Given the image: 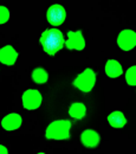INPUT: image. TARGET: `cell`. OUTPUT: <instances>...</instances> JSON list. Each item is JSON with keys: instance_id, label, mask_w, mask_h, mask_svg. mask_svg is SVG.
Here are the masks:
<instances>
[{"instance_id": "11", "label": "cell", "mask_w": 136, "mask_h": 154, "mask_svg": "<svg viewBox=\"0 0 136 154\" xmlns=\"http://www.w3.org/2000/svg\"><path fill=\"white\" fill-rule=\"evenodd\" d=\"M108 123L114 128H123L127 123V117L123 112L115 110L111 112L108 116Z\"/></svg>"}, {"instance_id": "15", "label": "cell", "mask_w": 136, "mask_h": 154, "mask_svg": "<svg viewBox=\"0 0 136 154\" xmlns=\"http://www.w3.org/2000/svg\"><path fill=\"white\" fill-rule=\"evenodd\" d=\"M125 82L129 87H135L136 84V66L131 65L125 71Z\"/></svg>"}, {"instance_id": "16", "label": "cell", "mask_w": 136, "mask_h": 154, "mask_svg": "<svg viewBox=\"0 0 136 154\" xmlns=\"http://www.w3.org/2000/svg\"><path fill=\"white\" fill-rule=\"evenodd\" d=\"M10 17H11L10 10L5 6H0V25L7 23L10 20Z\"/></svg>"}, {"instance_id": "3", "label": "cell", "mask_w": 136, "mask_h": 154, "mask_svg": "<svg viewBox=\"0 0 136 154\" xmlns=\"http://www.w3.org/2000/svg\"><path fill=\"white\" fill-rule=\"evenodd\" d=\"M40 44L43 45V48L46 50L47 54L50 55L56 54L62 45V35L57 30L44 32L40 37Z\"/></svg>"}, {"instance_id": "4", "label": "cell", "mask_w": 136, "mask_h": 154, "mask_svg": "<svg viewBox=\"0 0 136 154\" xmlns=\"http://www.w3.org/2000/svg\"><path fill=\"white\" fill-rule=\"evenodd\" d=\"M43 102V96L41 93L37 89H27L24 91L23 97H21V103L23 107L26 110H36L41 106Z\"/></svg>"}, {"instance_id": "1", "label": "cell", "mask_w": 136, "mask_h": 154, "mask_svg": "<svg viewBox=\"0 0 136 154\" xmlns=\"http://www.w3.org/2000/svg\"><path fill=\"white\" fill-rule=\"evenodd\" d=\"M72 122L66 119H59L49 123L45 131V136L49 140H68L70 137Z\"/></svg>"}, {"instance_id": "12", "label": "cell", "mask_w": 136, "mask_h": 154, "mask_svg": "<svg viewBox=\"0 0 136 154\" xmlns=\"http://www.w3.org/2000/svg\"><path fill=\"white\" fill-rule=\"evenodd\" d=\"M69 115L74 120H82L86 115V107L83 102H75L69 108Z\"/></svg>"}, {"instance_id": "14", "label": "cell", "mask_w": 136, "mask_h": 154, "mask_svg": "<svg viewBox=\"0 0 136 154\" xmlns=\"http://www.w3.org/2000/svg\"><path fill=\"white\" fill-rule=\"evenodd\" d=\"M31 77H32V81L37 84H45L49 79V74L45 69L43 68H36L32 74H31Z\"/></svg>"}, {"instance_id": "13", "label": "cell", "mask_w": 136, "mask_h": 154, "mask_svg": "<svg viewBox=\"0 0 136 154\" xmlns=\"http://www.w3.org/2000/svg\"><path fill=\"white\" fill-rule=\"evenodd\" d=\"M49 16H50V21L53 23V24H60V23H63L65 20V17H66L64 8L62 6H59V5H55V6H52L50 8Z\"/></svg>"}, {"instance_id": "5", "label": "cell", "mask_w": 136, "mask_h": 154, "mask_svg": "<svg viewBox=\"0 0 136 154\" xmlns=\"http://www.w3.org/2000/svg\"><path fill=\"white\" fill-rule=\"evenodd\" d=\"M117 45L123 51H130L136 45V33L133 30H123L117 36Z\"/></svg>"}, {"instance_id": "8", "label": "cell", "mask_w": 136, "mask_h": 154, "mask_svg": "<svg viewBox=\"0 0 136 154\" xmlns=\"http://www.w3.org/2000/svg\"><path fill=\"white\" fill-rule=\"evenodd\" d=\"M18 59V52L12 45H5L0 49V62L4 65L12 66Z\"/></svg>"}, {"instance_id": "2", "label": "cell", "mask_w": 136, "mask_h": 154, "mask_svg": "<svg viewBox=\"0 0 136 154\" xmlns=\"http://www.w3.org/2000/svg\"><path fill=\"white\" fill-rule=\"evenodd\" d=\"M96 79H97V76H96L95 70L88 68V69L83 70L74 79L72 84L76 89H78L82 93H90L94 89L95 84H96Z\"/></svg>"}, {"instance_id": "10", "label": "cell", "mask_w": 136, "mask_h": 154, "mask_svg": "<svg viewBox=\"0 0 136 154\" xmlns=\"http://www.w3.org/2000/svg\"><path fill=\"white\" fill-rule=\"evenodd\" d=\"M105 74L110 78H117L123 74L122 64L116 59H109L105 63Z\"/></svg>"}, {"instance_id": "17", "label": "cell", "mask_w": 136, "mask_h": 154, "mask_svg": "<svg viewBox=\"0 0 136 154\" xmlns=\"http://www.w3.org/2000/svg\"><path fill=\"white\" fill-rule=\"evenodd\" d=\"M6 153H8V148L0 143V154H6Z\"/></svg>"}, {"instance_id": "7", "label": "cell", "mask_w": 136, "mask_h": 154, "mask_svg": "<svg viewBox=\"0 0 136 154\" xmlns=\"http://www.w3.org/2000/svg\"><path fill=\"white\" fill-rule=\"evenodd\" d=\"M23 125V117L17 113H11L2 117L1 127L7 132H13L19 129Z\"/></svg>"}, {"instance_id": "6", "label": "cell", "mask_w": 136, "mask_h": 154, "mask_svg": "<svg viewBox=\"0 0 136 154\" xmlns=\"http://www.w3.org/2000/svg\"><path fill=\"white\" fill-rule=\"evenodd\" d=\"M65 46L70 50H77V51H82L85 48V39L82 33V31L79 30H75V31H69L68 36H66V40H65Z\"/></svg>"}, {"instance_id": "9", "label": "cell", "mask_w": 136, "mask_h": 154, "mask_svg": "<svg viewBox=\"0 0 136 154\" xmlns=\"http://www.w3.org/2000/svg\"><path fill=\"white\" fill-rule=\"evenodd\" d=\"M82 143L88 148H95L99 143V134L94 129H85L80 134Z\"/></svg>"}]
</instances>
